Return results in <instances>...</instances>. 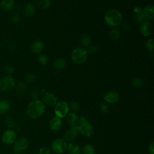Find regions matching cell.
Segmentation results:
<instances>
[{"label": "cell", "instance_id": "d6a6232c", "mask_svg": "<svg viewBox=\"0 0 154 154\" xmlns=\"http://www.w3.org/2000/svg\"><path fill=\"white\" fill-rule=\"evenodd\" d=\"M146 19L143 12L139 14H136L135 16V20L137 23H142L143 22L145 21Z\"/></svg>", "mask_w": 154, "mask_h": 154}, {"label": "cell", "instance_id": "f35d334b", "mask_svg": "<svg viewBox=\"0 0 154 154\" xmlns=\"http://www.w3.org/2000/svg\"><path fill=\"white\" fill-rule=\"evenodd\" d=\"M34 79L35 75L33 73H28L25 77V80L28 82H32L34 81Z\"/></svg>", "mask_w": 154, "mask_h": 154}, {"label": "cell", "instance_id": "ffe728a7", "mask_svg": "<svg viewBox=\"0 0 154 154\" xmlns=\"http://www.w3.org/2000/svg\"><path fill=\"white\" fill-rule=\"evenodd\" d=\"M34 5L42 10H45L50 6L51 0H34Z\"/></svg>", "mask_w": 154, "mask_h": 154}, {"label": "cell", "instance_id": "8fae6325", "mask_svg": "<svg viewBox=\"0 0 154 154\" xmlns=\"http://www.w3.org/2000/svg\"><path fill=\"white\" fill-rule=\"evenodd\" d=\"M79 127L80 132L82 133L84 136L88 137L93 135V131H94L93 127L88 122L79 124Z\"/></svg>", "mask_w": 154, "mask_h": 154}, {"label": "cell", "instance_id": "4316f807", "mask_svg": "<svg viewBox=\"0 0 154 154\" xmlns=\"http://www.w3.org/2000/svg\"><path fill=\"white\" fill-rule=\"evenodd\" d=\"M131 84L133 87H140L143 84V81L141 78L138 77L133 78L131 81Z\"/></svg>", "mask_w": 154, "mask_h": 154}, {"label": "cell", "instance_id": "7402d4cb", "mask_svg": "<svg viewBox=\"0 0 154 154\" xmlns=\"http://www.w3.org/2000/svg\"><path fill=\"white\" fill-rule=\"evenodd\" d=\"M10 108V103L6 99L0 100V114L6 113Z\"/></svg>", "mask_w": 154, "mask_h": 154}, {"label": "cell", "instance_id": "5bb4252c", "mask_svg": "<svg viewBox=\"0 0 154 154\" xmlns=\"http://www.w3.org/2000/svg\"><path fill=\"white\" fill-rule=\"evenodd\" d=\"M44 48V44L40 40L34 41L31 45V50L34 54L40 53Z\"/></svg>", "mask_w": 154, "mask_h": 154}, {"label": "cell", "instance_id": "8992f818", "mask_svg": "<svg viewBox=\"0 0 154 154\" xmlns=\"http://www.w3.org/2000/svg\"><path fill=\"white\" fill-rule=\"evenodd\" d=\"M51 147L55 153H63L67 150V144L64 140L61 138H57L52 143Z\"/></svg>", "mask_w": 154, "mask_h": 154}, {"label": "cell", "instance_id": "9c48e42d", "mask_svg": "<svg viewBox=\"0 0 154 154\" xmlns=\"http://www.w3.org/2000/svg\"><path fill=\"white\" fill-rule=\"evenodd\" d=\"M153 25L150 22L145 20L141 23L140 30L143 36L148 37L153 32Z\"/></svg>", "mask_w": 154, "mask_h": 154}, {"label": "cell", "instance_id": "83f0119b", "mask_svg": "<svg viewBox=\"0 0 154 154\" xmlns=\"http://www.w3.org/2000/svg\"><path fill=\"white\" fill-rule=\"evenodd\" d=\"M81 44L85 46H88L90 44V38L88 36L87 34H83L81 37Z\"/></svg>", "mask_w": 154, "mask_h": 154}, {"label": "cell", "instance_id": "e575fe53", "mask_svg": "<svg viewBox=\"0 0 154 154\" xmlns=\"http://www.w3.org/2000/svg\"><path fill=\"white\" fill-rule=\"evenodd\" d=\"M69 107L73 111H78L79 109V105L78 104V103H77L75 101H72L69 103Z\"/></svg>", "mask_w": 154, "mask_h": 154}, {"label": "cell", "instance_id": "f1b7e54d", "mask_svg": "<svg viewBox=\"0 0 154 154\" xmlns=\"http://www.w3.org/2000/svg\"><path fill=\"white\" fill-rule=\"evenodd\" d=\"M5 123L7 127H8V128H13L16 125L14 119L11 116H8L6 117L5 120Z\"/></svg>", "mask_w": 154, "mask_h": 154}, {"label": "cell", "instance_id": "8d00e7d4", "mask_svg": "<svg viewBox=\"0 0 154 154\" xmlns=\"http://www.w3.org/2000/svg\"><path fill=\"white\" fill-rule=\"evenodd\" d=\"M5 71L7 74H8V75H11V73H13L14 67L11 64H8L5 67Z\"/></svg>", "mask_w": 154, "mask_h": 154}, {"label": "cell", "instance_id": "d590c367", "mask_svg": "<svg viewBox=\"0 0 154 154\" xmlns=\"http://www.w3.org/2000/svg\"><path fill=\"white\" fill-rule=\"evenodd\" d=\"M108 105L105 102H102L99 105V109L103 113H106L108 111Z\"/></svg>", "mask_w": 154, "mask_h": 154}, {"label": "cell", "instance_id": "30bf717a", "mask_svg": "<svg viewBox=\"0 0 154 154\" xmlns=\"http://www.w3.org/2000/svg\"><path fill=\"white\" fill-rule=\"evenodd\" d=\"M42 102L48 106H54L57 102V97L52 93L45 92L42 96Z\"/></svg>", "mask_w": 154, "mask_h": 154}, {"label": "cell", "instance_id": "5b68a950", "mask_svg": "<svg viewBox=\"0 0 154 154\" xmlns=\"http://www.w3.org/2000/svg\"><path fill=\"white\" fill-rule=\"evenodd\" d=\"M69 105L64 101H60L57 102L55 105V114L59 118L66 117V115L69 113Z\"/></svg>", "mask_w": 154, "mask_h": 154}, {"label": "cell", "instance_id": "ba28073f", "mask_svg": "<svg viewBox=\"0 0 154 154\" xmlns=\"http://www.w3.org/2000/svg\"><path fill=\"white\" fill-rule=\"evenodd\" d=\"M29 146V141L24 137H20L16 138L14 142V152L18 151H22L26 149Z\"/></svg>", "mask_w": 154, "mask_h": 154}, {"label": "cell", "instance_id": "f6af8a7d", "mask_svg": "<svg viewBox=\"0 0 154 154\" xmlns=\"http://www.w3.org/2000/svg\"><path fill=\"white\" fill-rule=\"evenodd\" d=\"M87 122V119L86 117L85 116H81L80 118L79 119V121L78 122L79 123V124H81L82 123H84V122Z\"/></svg>", "mask_w": 154, "mask_h": 154}, {"label": "cell", "instance_id": "d6986e66", "mask_svg": "<svg viewBox=\"0 0 154 154\" xmlns=\"http://www.w3.org/2000/svg\"><path fill=\"white\" fill-rule=\"evenodd\" d=\"M16 92L19 94L22 95L26 91V84L23 81H18L17 82L15 83L14 88Z\"/></svg>", "mask_w": 154, "mask_h": 154}, {"label": "cell", "instance_id": "7c38bea8", "mask_svg": "<svg viewBox=\"0 0 154 154\" xmlns=\"http://www.w3.org/2000/svg\"><path fill=\"white\" fill-rule=\"evenodd\" d=\"M104 100L109 103H115L119 100V95L118 93L114 90L108 91L103 97Z\"/></svg>", "mask_w": 154, "mask_h": 154}, {"label": "cell", "instance_id": "4fadbf2b", "mask_svg": "<svg viewBox=\"0 0 154 154\" xmlns=\"http://www.w3.org/2000/svg\"><path fill=\"white\" fill-rule=\"evenodd\" d=\"M62 121L60 118L54 116L52 117L49 122V126L52 131H57L60 129L62 126Z\"/></svg>", "mask_w": 154, "mask_h": 154}, {"label": "cell", "instance_id": "44dd1931", "mask_svg": "<svg viewBox=\"0 0 154 154\" xmlns=\"http://www.w3.org/2000/svg\"><path fill=\"white\" fill-rule=\"evenodd\" d=\"M67 150L69 154H79L81 151L79 146L75 143H70L67 146Z\"/></svg>", "mask_w": 154, "mask_h": 154}, {"label": "cell", "instance_id": "cb8c5ba5", "mask_svg": "<svg viewBox=\"0 0 154 154\" xmlns=\"http://www.w3.org/2000/svg\"><path fill=\"white\" fill-rule=\"evenodd\" d=\"M82 153L83 154H95L96 150L93 145L90 144H87L84 146L82 149Z\"/></svg>", "mask_w": 154, "mask_h": 154}, {"label": "cell", "instance_id": "ac0fdd59", "mask_svg": "<svg viewBox=\"0 0 154 154\" xmlns=\"http://www.w3.org/2000/svg\"><path fill=\"white\" fill-rule=\"evenodd\" d=\"M14 5V0H1L0 2V7L4 11L11 10Z\"/></svg>", "mask_w": 154, "mask_h": 154}, {"label": "cell", "instance_id": "603a6c76", "mask_svg": "<svg viewBox=\"0 0 154 154\" xmlns=\"http://www.w3.org/2000/svg\"><path fill=\"white\" fill-rule=\"evenodd\" d=\"M109 38L112 41L117 40L120 36V31L118 28H114L111 29L108 34Z\"/></svg>", "mask_w": 154, "mask_h": 154}, {"label": "cell", "instance_id": "2e32d148", "mask_svg": "<svg viewBox=\"0 0 154 154\" xmlns=\"http://www.w3.org/2000/svg\"><path fill=\"white\" fill-rule=\"evenodd\" d=\"M23 12L26 17H31L34 15L35 12V6L31 2L27 3L24 7Z\"/></svg>", "mask_w": 154, "mask_h": 154}, {"label": "cell", "instance_id": "484cf974", "mask_svg": "<svg viewBox=\"0 0 154 154\" xmlns=\"http://www.w3.org/2000/svg\"><path fill=\"white\" fill-rule=\"evenodd\" d=\"M54 66L57 69H62L66 66V61L63 58H57L55 60Z\"/></svg>", "mask_w": 154, "mask_h": 154}, {"label": "cell", "instance_id": "e0dca14e", "mask_svg": "<svg viewBox=\"0 0 154 154\" xmlns=\"http://www.w3.org/2000/svg\"><path fill=\"white\" fill-rule=\"evenodd\" d=\"M66 121L69 125L72 126L77 125L79 121L78 116L75 112H69L66 115Z\"/></svg>", "mask_w": 154, "mask_h": 154}, {"label": "cell", "instance_id": "9a60e30c", "mask_svg": "<svg viewBox=\"0 0 154 154\" xmlns=\"http://www.w3.org/2000/svg\"><path fill=\"white\" fill-rule=\"evenodd\" d=\"M143 13L146 19H152L154 17V7L152 4L147 5L143 8Z\"/></svg>", "mask_w": 154, "mask_h": 154}, {"label": "cell", "instance_id": "6da1fadb", "mask_svg": "<svg viewBox=\"0 0 154 154\" xmlns=\"http://www.w3.org/2000/svg\"><path fill=\"white\" fill-rule=\"evenodd\" d=\"M45 110V104L42 101L33 100L27 106L26 112L28 116L31 119H38L44 113Z\"/></svg>", "mask_w": 154, "mask_h": 154}, {"label": "cell", "instance_id": "52a82bcc", "mask_svg": "<svg viewBox=\"0 0 154 154\" xmlns=\"http://www.w3.org/2000/svg\"><path fill=\"white\" fill-rule=\"evenodd\" d=\"M16 138V132L11 129H9L4 131L1 137L2 141L5 144H11L14 143Z\"/></svg>", "mask_w": 154, "mask_h": 154}, {"label": "cell", "instance_id": "7a4b0ae2", "mask_svg": "<svg viewBox=\"0 0 154 154\" xmlns=\"http://www.w3.org/2000/svg\"><path fill=\"white\" fill-rule=\"evenodd\" d=\"M106 23L111 26H116L120 25L122 16L120 11L117 9H110L108 10L104 16Z\"/></svg>", "mask_w": 154, "mask_h": 154}, {"label": "cell", "instance_id": "bcb514c9", "mask_svg": "<svg viewBox=\"0 0 154 154\" xmlns=\"http://www.w3.org/2000/svg\"><path fill=\"white\" fill-rule=\"evenodd\" d=\"M15 154H25V153L22 151H18V152H16Z\"/></svg>", "mask_w": 154, "mask_h": 154}, {"label": "cell", "instance_id": "ee69618b", "mask_svg": "<svg viewBox=\"0 0 154 154\" xmlns=\"http://www.w3.org/2000/svg\"><path fill=\"white\" fill-rule=\"evenodd\" d=\"M149 152L150 154H154V143L152 142L149 146Z\"/></svg>", "mask_w": 154, "mask_h": 154}, {"label": "cell", "instance_id": "f546056e", "mask_svg": "<svg viewBox=\"0 0 154 154\" xmlns=\"http://www.w3.org/2000/svg\"><path fill=\"white\" fill-rule=\"evenodd\" d=\"M145 47L147 51L152 52L153 51V39L152 38H149L145 43Z\"/></svg>", "mask_w": 154, "mask_h": 154}, {"label": "cell", "instance_id": "74e56055", "mask_svg": "<svg viewBox=\"0 0 154 154\" xmlns=\"http://www.w3.org/2000/svg\"><path fill=\"white\" fill-rule=\"evenodd\" d=\"M51 150L48 147H42L38 151V154H50Z\"/></svg>", "mask_w": 154, "mask_h": 154}, {"label": "cell", "instance_id": "7bdbcfd3", "mask_svg": "<svg viewBox=\"0 0 154 154\" xmlns=\"http://www.w3.org/2000/svg\"><path fill=\"white\" fill-rule=\"evenodd\" d=\"M134 11L135 14H139L143 12V8L140 6H135L134 8Z\"/></svg>", "mask_w": 154, "mask_h": 154}, {"label": "cell", "instance_id": "b9f144b4", "mask_svg": "<svg viewBox=\"0 0 154 154\" xmlns=\"http://www.w3.org/2000/svg\"><path fill=\"white\" fill-rule=\"evenodd\" d=\"M70 130L72 131L73 132H75V134H76L78 135V134L80 133V130H79V126L75 125V126H72L70 129Z\"/></svg>", "mask_w": 154, "mask_h": 154}, {"label": "cell", "instance_id": "ab89813d", "mask_svg": "<svg viewBox=\"0 0 154 154\" xmlns=\"http://www.w3.org/2000/svg\"><path fill=\"white\" fill-rule=\"evenodd\" d=\"M97 46L96 45H92L88 48L87 51V53H89L90 54H94L97 52Z\"/></svg>", "mask_w": 154, "mask_h": 154}, {"label": "cell", "instance_id": "1f68e13d", "mask_svg": "<svg viewBox=\"0 0 154 154\" xmlns=\"http://www.w3.org/2000/svg\"><path fill=\"white\" fill-rule=\"evenodd\" d=\"M30 97L32 100H37L39 97V91L37 88H34L31 90L29 93Z\"/></svg>", "mask_w": 154, "mask_h": 154}, {"label": "cell", "instance_id": "836d02e7", "mask_svg": "<svg viewBox=\"0 0 154 154\" xmlns=\"http://www.w3.org/2000/svg\"><path fill=\"white\" fill-rule=\"evenodd\" d=\"M38 60L39 63L42 65H45L48 62V58L47 56L44 54L40 55L38 58Z\"/></svg>", "mask_w": 154, "mask_h": 154}, {"label": "cell", "instance_id": "d4e9b609", "mask_svg": "<svg viewBox=\"0 0 154 154\" xmlns=\"http://www.w3.org/2000/svg\"><path fill=\"white\" fill-rule=\"evenodd\" d=\"M77 136H78V135L76 134H75L72 131L69 129V131H67L65 132V134L64 135V139L67 141H72L74 140Z\"/></svg>", "mask_w": 154, "mask_h": 154}, {"label": "cell", "instance_id": "4dcf8cb0", "mask_svg": "<svg viewBox=\"0 0 154 154\" xmlns=\"http://www.w3.org/2000/svg\"><path fill=\"white\" fill-rule=\"evenodd\" d=\"M20 16L16 13H13L10 14V19L11 22L14 23H17L20 21Z\"/></svg>", "mask_w": 154, "mask_h": 154}, {"label": "cell", "instance_id": "3957f363", "mask_svg": "<svg viewBox=\"0 0 154 154\" xmlns=\"http://www.w3.org/2000/svg\"><path fill=\"white\" fill-rule=\"evenodd\" d=\"M88 57L87 51L82 47H78L73 49L72 53V60L76 64L84 63Z\"/></svg>", "mask_w": 154, "mask_h": 154}, {"label": "cell", "instance_id": "60d3db41", "mask_svg": "<svg viewBox=\"0 0 154 154\" xmlns=\"http://www.w3.org/2000/svg\"><path fill=\"white\" fill-rule=\"evenodd\" d=\"M121 28L123 31H129L131 29V26L127 23H123L121 24Z\"/></svg>", "mask_w": 154, "mask_h": 154}, {"label": "cell", "instance_id": "277c9868", "mask_svg": "<svg viewBox=\"0 0 154 154\" xmlns=\"http://www.w3.org/2000/svg\"><path fill=\"white\" fill-rule=\"evenodd\" d=\"M15 81L10 75L5 76L0 79V90L4 92L11 91L15 85Z\"/></svg>", "mask_w": 154, "mask_h": 154}]
</instances>
